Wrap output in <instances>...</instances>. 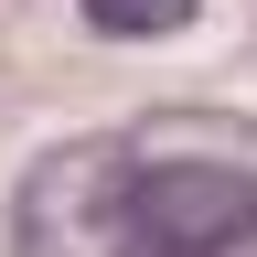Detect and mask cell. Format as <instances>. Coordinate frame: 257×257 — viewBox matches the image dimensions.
<instances>
[{
	"label": "cell",
	"mask_w": 257,
	"mask_h": 257,
	"mask_svg": "<svg viewBox=\"0 0 257 257\" xmlns=\"http://www.w3.org/2000/svg\"><path fill=\"white\" fill-rule=\"evenodd\" d=\"M11 257H257V118L150 107L43 150L11 193Z\"/></svg>",
	"instance_id": "obj_1"
},
{
	"label": "cell",
	"mask_w": 257,
	"mask_h": 257,
	"mask_svg": "<svg viewBox=\"0 0 257 257\" xmlns=\"http://www.w3.org/2000/svg\"><path fill=\"white\" fill-rule=\"evenodd\" d=\"M86 32H107V43H172V32L204 22V0H75Z\"/></svg>",
	"instance_id": "obj_2"
}]
</instances>
